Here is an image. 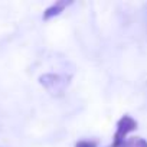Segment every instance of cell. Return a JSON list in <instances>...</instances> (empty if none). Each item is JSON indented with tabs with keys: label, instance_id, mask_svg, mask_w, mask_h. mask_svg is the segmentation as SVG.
<instances>
[{
	"label": "cell",
	"instance_id": "7a4b0ae2",
	"mask_svg": "<svg viewBox=\"0 0 147 147\" xmlns=\"http://www.w3.org/2000/svg\"><path fill=\"white\" fill-rule=\"evenodd\" d=\"M39 82L51 94H62L65 87L68 85V78L58 74H45L39 78Z\"/></svg>",
	"mask_w": 147,
	"mask_h": 147
},
{
	"label": "cell",
	"instance_id": "3957f363",
	"mask_svg": "<svg viewBox=\"0 0 147 147\" xmlns=\"http://www.w3.org/2000/svg\"><path fill=\"white\" fill-rule=\"evenodd\" d=\"M71 5H72L71 0H69V2H66V0H58V2H55L53 5H51L48 9H45V12H43V15H42V19H43V20H49V19H52V18L61 15V13H62L68 6H71Z\"/></svg>",
	"mask_w": 147,
	"mask_h": 147
},
{
	"label": "cell",
	"instance_id": "6da1fadb",
	"mask_svg": "<svg viewBox=\"0 0 147 147\" xmlns=\"http://www.w3.org/2000/svg\"><path fill=\"white\" fill-rule=\"evenodd\" d=\"M137 128V121L131 117V115H123L118 123H117V130L114 133V137H113V143L110 147H120L124 141H125V137L128 133L134 131Z\"/></svg>",
	"mask_w": 147,
	"mask_h": 147
},
{
	"label": "cell",
	"instance_id": "277c9868",
	"mask_svg": "<svg viewBox=\"0 0 147 147\" xmlns=\"http://www.w3.org/2000/svg\"><path fill=\"white\" fill-rule=\"evenodd\" d=\"M120 147H147V141L141 137H133L125 140Z\"/></svg>",
	"mask_w": 147,
	"mask_h": 147
},
{
	"label": "cell",
	"instance_id": "5b68a950",
	"mask_svg": "<svg viewBox=\"0 0 147 147\" xmlns=\"http://www.w3.org/2000/svg\"><path fill=\"white\" fill-rule=\"evenodd\" d=\"M75 147H98V144L92 140H80L78 143H75Z\"/></svg>",
	"mask_w": 147,
	"mask_h": 147
}]
</instances>
